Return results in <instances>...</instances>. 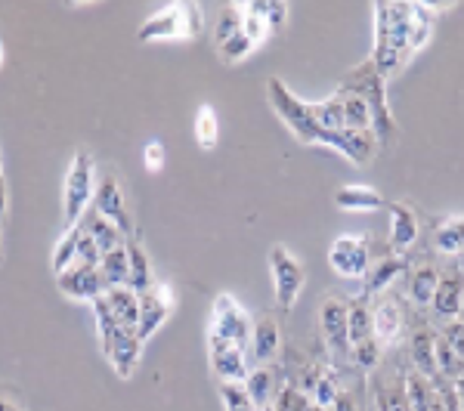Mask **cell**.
I'll use <instances>...</instances> for the list:
<instances>
[{"mask_svg": "<svg viewBox=\"0 0 464 411\" xmlns=\"http://www.w3.org/2000/svg\"><path fill=\"white\" fill-rule=\"evenodd\" d=\"M59 279V291L72 301H87L96 303L100 297H106V279H102L100 266H84V263H72L65 272L56 275Z\"/></svg>", "mask_w": 464, "mask_h": 411, "instance_id": "8fae6325", "label": "cell"}, {"mask_svg": "<svg viewBox=\"0 0 464 411\" xmlns=\"http://www.w3.org/2000/svg\"><path fill=\"white\" fill-rule=\"evenodd\" d=\"M440 338H443L449 347L455 349V356H459L461 362H464V325L461 322H446V328H443V334H440Z\"/></svg>", "mask_w": 464, "mask_h": 411, "instance_id": "7dc6e473", "label": "cell"}, {"mask_svg": "<svg viewBox=\"0 0 464 411\" xmlns=\"http://www.w3.org/2000/svg\"><path fill=\"white\" fill-rule=\"evenodd\" d=\"M387 211H391V251L402 253L418 238V214L402 201H387Z\"/></svg>", "mask_w": 464, "mask_h": 411, "instance_id": "e0dca14e", "label": "cell"}, {"mask_svg": "<svg viewBox=\"0 0 464 411\" xmlns=\"http://www.w3.org/2000/svg\"><path fill=\"white\" fill-rule=\"evenodd\" d=\"M140 356H143V340L137 338V331L121 328L115 338V347H111V353L106 358H109L111 368H115L118 378H130L140 365Z\"/></svg>", "mask_w": 464, "mask_h": 411, "instance_id": "ac0fdd59", "label": "cell"}, {"mask_svg": "<svg viewBox=\"0 0 464 411\" xmlns=\"http://www.w3.org/2000/svg\"><path fill=\"white\" fill-rule=\"evenodd\" d=\"M384 22H387V41L396 59L409 62V41H411V4H384Z\"/></svg>", "mask_w": 464, "mask_h": 411, "instance_id": "5bb4252c", "label": "cell"}, {"mask_svg": "<svg viewBox=\"0 0 464 411\" xmlns=\"http://www.w3.org/2000/svg\"><path fill=\"white\" fill-rule=\"evenodd\" d=\"M201 32V10L196 4H170L149 16L140 25L137 37L143 43L152 41H179V37H196Z\"/></svg>", "mask_w": 464, "mask_h": 411, "instance_id": "277c9868", "label": "cell"}, {"mask_svg": "<svg viewBox=\"0 0 464 411\" xmlns=\"http://www.w3.org/2000/svg\"><path fill=\"white\" fill-rule=\"evenodd\" d=\"M269 275H273V291H276L279 310L291 312L306 285L304 263L285 248V244H273V248H269Z\"/></svg>", "mask_w": 464, "mask_h": 411, "instance_id": "5b68a950", "label": "cell"}, {"mask_svg": "<svg viewBox=\"0 0 464 411\" xmlns=\"http://www.w3.org/2000/svg\"><path fill=\"white\" fill-rule=\"evenodd\" d=\"M106 303H109V310L115 312L118 325L137 331V322H140V294L137 291H130L127 285L124 288H109Z\"/></svg>", "mask_w": 464, "mask_h": 411, "instance_id": "603a6c76", "label": "cell"}, {"mask_svg": "<svg viewBox=\"0 0 464 411\" xmlns=\"http://www.w3.org/2000/svg\"><path fill=\"white\" fill-rule=\"evenodd\" d=\"M93 316H96V338H100V349H102V356H109L111 347H115V338H118V331H121V325H118L115 312L109 310L106 297H100V301L93 303Z\"/></svg>", "mask_w": 464, "mask_h": 411, "instance_id": "f546056e", "label": "cell"}, {"mask_svg": "<svg viewBox=\"0 0 464 411\" xmlns=\"http://www.w3.org/2000/svg\"><path fill=\"white\" fill-rule=\"evenodd\" d=\"M220 139V121H217L214 106H198L196 111V143L201 148H214Z\"/></svg>", "mask_w": 464, "mask_h": 411, "instance_id": "d590c367", "label": "cell"}, {"mask_svg": "<svg viewBox=\"0 0 464 411\" xmlns=\"http://www.w3.org/2000/svg\"><path fill=\"white\" fill-rule=\"evenodd\" d=\"M347 303L341 294H328L319 306V328L328 349L334 356H350V331H347Z\"/></svg>", "mask_w": 464, "mask_h": 411, "instance_id": "9c48e42d", "label": "cell"}, {"mask_svg": "<svg viewBox=\"0 0 464 411\" xmlns=\"http://www.w3.org/2000/svg\"><path fill=\"white\" fill-rule=\"evenodd\" d=\"M208 353H211V368L217 371L220 384H242L248 378V353L236 343L208 334Z\"/></svg>", "mask_w": 464, "mask_h": 411, "instance_id": "7c38bea8", "label": "cell"}, {"mask_svg": "<svg viewBox=\"0 0 464 411\" xmlns=\"http://www.w3.org/2000/svg\"><path fill=\"white\" fill-rule=\"evenodd\" d=\"M350 358H353L359 368H375V365L381 362V343L375 338L356 343V347L350 349Z\"/></svg>", "mask_w": 464, "mask_h": 411, "instance_id": "7bdbcfd3", "label": "cell"}, {"mask_svg": "<svg viewBox=\"0 0 464 411\" xmlns=\"http://www.w3.org/2000/svg\"><path fill=\"white\" fill-rule=\"evenodd\" d=\"M0 411H22L19 406H13L10 399H0Z\"/></svg>", "mask_w": 464, "mask_h": 411, "instance_id": "816d5d0a", "label": "cell"}, {"mask_svg": "<svg viewBox=\"0 0 464 411\" xmlns=\"http://www.w3.org/2000/svg\"><path fill=\"white\" fill-rule=\"evenodd\" d=\"M245 393H248V399L260 408L273 406V396H276V375L266 368V365H254L248 371V378L242 380Z\"/></svg>", "mask_w": 464, "mask_h": 411, "instance_id": "d4e9b609", "label": "cell"}, {"mask_svg": "<svg viewBox=\"0 0 464 411\" xmlns=\"http://www.w3.org/2000/svg\"><path fill=\"white\" fill-rule=\"evenodd\" d=\"M306 411H328V408H319V406H310V408H306Z\"/></svg>", "mask_w": 464, "mask_h": 411, "instance_id": "db71d44e", "label": "cell"}, {"mask_svg": "<svg viewBox=\"0 0 464 411\" xmlns=\"http://www.w3.org/2000/svg\"><path fill=\"white\" fill-rule=\"evenodd\" d=\"M332 411H359V406H356V399L350 393H338V399H334V406H332Z\"/></svg>", "mask_w": 464, "mask_h": 411, "instance_id": "c3c4849f", "label": "cell"}, {"mask_svg": "<svg viewBox=\"0 0 464 411\" xmlns=\"http://www.w3.org/2000/svg\"><path fill=\"white\" fill-rule=\"evenodd\" d=\"M81 233H84V223H78V226H69L65 229V235L56 242V251H53V272H65L72 263H74V257H78V238Z\"/></svg>", "mask_w": 464, "mask_h": 411, "instance_id": "e575fe53", "label": "cell"}, {"mask_svg": "<svg viewBox=\"0 0 464 411\" xmlns=\"http://www.w3.org/2000/svg\"><path fill=\"white\" fill-rule=\"evenodd\" d=\"M306 111H310L313 121L322 124L325 130H343V102L338 93L319 102H306Z\"/></svg>", "mask_w": 464, "mask_h": 411, "instance_id": "836d02e7", "label": "cell"}, {"mask_svg": "<svg viewBox=\"0 0 464 411\" xmlns=\"http://www.w3.org/2000/svg\"><path fill=\"white\" fill-rule=\"evenodd\" d=\"M459 322L464 325V301H461V310H459Z\"/></svg>", "mask_w": 464, "mask_h": 411, "instance_id": "f5cc1de1", "label": "cell"}, {"mask_svg": "<svg viewBox=\"0 0 464 411\" xmlns=\"http://www.w3.org/2000/svg\"><path fill=\"white\" fill-rule=\"evenodd\" d=\"M372 325H375V340L381 343V349L393 347L400 340L402 328H406V322H402V306L393 297H381L378 306L372 310Z\"/></svg>", "mask_w": 464, "mask_h": 411, "instance_id": "2e32d148", "label": "cell"}, {"mask_svg": "<svg viewBox=\"0 0 464 411\" xmlns=\"http://www.w3.org/2000/svg\"><path fill=\"white\" fill-rule=\"evenodd\" d=\"M143 164L149 174H159V170L164 167V143L161 139H152L146 148H143Z\"/></svg>", "mask_w": 464, "mask_h": 411, "instance_id": "bcb514c9", "label": "cell"}, {"mask_svg": "<svg viewBox=\"0 0 464 411\" xmlns=\"http://www.w3.org/2000/svg\"><path fill=\"white\" fill-rule=\"evenodd\" d=\"M84 223V220H81ZM100 260H102V251L96 248V242L87 235V229L81 233L78 238V257H74V263H84V266H100Z\"/></svg>", "mask_w": 464, "mask_h": 411, "instance_id": "ee69618b", "label": "cell"}, {"mask_svg": "<svg viewBox=\"0 0 464 411\" xmlns=\"http://www.w3.org/2000/svg\"><path fill=\"white\" fill-rule=\"evenodd\" d=\"M0 65H4V43H0Z\"/></svg>", "mask_w": 464, "mask_h": 411, "instance_id": "11a10c76", "label": "cell"}, {"mask_svg": "<svg viewBox=\"0 0 464 411\" xmlns=\"http://www.w3.org/2000/svg\"><path fill=\"white\" fill-rule=\"evenodd\" d=\"M84 229H87V235L96 242V248H100L102 253H109V251H115V248H121V244L127 242V235L121 233V229L115 226V223H109L106 216H100L90 207V211L84 214Z\"/></svg>", "mask_w": 464, "mask_h": 411, "instance_id": "cb8c5ba5", "label": "cell"}, {"mask_svg": "<svg viewBox=\"0 0 464 411\" xmlns=\"http://www.w3.org/2000/svg\"><path fill=\"white\" fill-rule=\"evenodd\" d=\"M174 312V291L168 282H155L146 294H140V322H137V338L149 340L159 328L168 322Z\"/></svg>", "mask_w": 464, "mask_h": 411, "instance_id": "ba28073f", "label": "cell"}, {"mask_svg": "<svg viewBox=\"0 0 464 411\" xmlns=\"http://www.w3.org/2000/svg\"><path fill=\"white\" fill-rule=\"evenodd\" d=\"M440 6L428 4H411V41H409V56L418 53L433 34V19H437Z\"/></svg>", "mask_w": 464, "mask_h": 411, "instance_id": "83f0119b", "label": "cell"}, {"mask_svg": "<svg viewBox=\"0 0 464 411\" xmlns=\"http://www.w3.org/2000/svg\"><path fill=\"white\" fill-rule=\"evenodd\" d=\"M254 4H257V0H254ZM257 10L264 13L269 32H279L288 19V4H279V0H273V4H257Z\"/></svg>", "mask_w": 464, "mask_h": 411, "instance_id": "f6af8a7d", "label": "cell"}, {"mask_svg": "<svg viewBox=\"0 0 464 411\" xmlns=\"http://www.w3.org/2000/svg\"><path fill=\"white\" fill-rule=\"evenodd\" d=\"M220 399L227 411H257L242 384H220Z\"/></svg>", "mask_w": 464, "mask_h": 411, "instance_id": "60d3db41", "label": "cell"}, {"mask_svg": "<svg viewBox=\"0 0 464 411\" xmlns=\"http://www.w3.org/2000/svg\"><path fill=\"white\" fill-rule=\"evenodd\" d=\"M93 211L100 216H106L109 223H115L121 233L130 238L133 235V220L130 211H127V201L121 192V183H118L115 174H106L96 179V196H93Z\"/></svg>", "mask_w": 464, "mask_h": 411, "instance_id": "30bf717a", "label": "cell"}, {"mask_svg": "<svg viewBox=\"0 0 464 411\" xmlns=\"http://www.w3.org/2000/svg\"><path fill=\"white\" fill-rule=\"evenodd\" d=\"M347 331H350V349L356 343L375 338V325H372V310H369V301L359 297V301H350L347 303Z\"/></svg>", "mask_w": 464, "mask_h": 411, "instance_id": "484cf974", "label": "cell"}, {"mask_svg": "<svg viewBox=\"0 0 464 411\" xmlns=\"http://www.w3.org/2000/svg\"><path fill=\"white\" fill-rule=\"evenodd\" d=\"M411 362H415V371L433 380L440 375L437 371V331H430L428 325H418L411 331Z\"/></svg>", "mask_w": 464, "mask_h": 411, "instance_id": "ffe728a7", "label": "cell"}, {"mask_svg": "<svg viewBox=\"0 0 464 411\" xmlns=\"http://www.w3.org/2000/svg\"><path fill=\"white\" fill-rule=\"evenodd\" d=\"M409 269L406 257H400V253H387V257H381L378 263L369 266V272H365V288H362V297L369 294H384L387 288L393 285L396 279H400L402 272Z\"/></svg>", "mask_w": 464, "mask_h": 411, "instance_id": "d6986e66", "label": "cell"}, {"mask_svg": "<svg viewBox=\"0 0 464 411\" xmlns=\"http://www.w3.org/2000/svg\"><path fill=\"white\" fill-rule=\"evenodd\" d=\"M96 196V167L93 155L87 148H78L72 155L69 174H65V189H63V211H65V226H78L84 220V214L93 207Z\"/></svg>", "mask_w": 464, "mask_h": 411, "instance_id": "3957f363", "label": "cell"}, {"mask_svg": "<svg viewBox=\"0 0 464 411\" xmlns=\"http://www.w3.org/2000/svg\"><path fill=\"white\" fill-rule=\"evenodd\" d=\"M6 196H10V192H6V179L0 177V220H4V216H6V201H10Z\"/></svg>", "mask_w": 464, "mask_h": 411, "instance_id": "681fc988", "label": "cell"}, {"mask_svg": "<svg viewBox=\"0 0 464 411\" xmlns=\"http://www.w3.org/2000/svg\"><path fill=\"white\" fill-rule=\"evenodd\" d=\"M100 272L102 279H106L109 288H124L127 282H130V263H127V248L121 244V248L102 253L100 260Z\"/></svg>", "mask_w": 464, "mask_h": 411, "instance_id": "4dcf8cb0", "label": "cell"}, {"mask_svg": "<svg viewBox=\"0 0 464 411\" xmlns=\"http://www.w3.org/2000/svg\"><path fill=\"white\" fill-rule=\"evenodd\" d=\"M437 285H440V269H437V263H421V266L415 269V272H411V279H409V297H411V303L430 306Z\"/></svg>", "mask_w": 464, "mask_h": 411, "instance_id": "4316f807", "label": "cell"}, {"mask_svg": "<svg viewBox=\"0 0 464 411\" xmlns=\"http://www.w3.org/2000/svg\"><path fill=\"white\" fill-rule=\"evenodd\" d=\"M260 411H276V408H273V406H266V408H260Z\"/></svg>", "mask_w": 464, "mask_h": 411, "instance_id": "9f6ffc18", "label": "cell"}, {"mask_svg": "<svg viewBox=\"0 0 464 411\" xmlns=\"http://www.w3.org/2000/svg\"><path fill=\"white\" fill-rule=\"evenodd\" d=\"M328 263L341 279H365L372 266V251L365 235H338L328 248Z\"/></svg>", "mask_w": 464, "mask_h": 411, "instance_id": "52a82bcc", "label": "cell"}, {"mask_svg": "<svg viewBox=\"0 0 464 411\" xmlns=\"http://www.w3.org/2000/svg\"><path fill=\"white\" fill-rule=\"evenodd\" d=\"M334 207H341V211H381V207H387V198L372 186L350 183L334 192Z\"/></svg>", "mask_w": 464, "mask_h": 411, "instance_id": "7402d4cb", "label": "cell"}, {"mask_svg": "<svg viewBox=\"0 0 464 411\" xmlns=\"http://www.w3.org/2000/svg\"><path fill=\"white\" fill-rule=\"evenodd\" d=\"M254 50V41L245 32H236L229 37V41L220 43V59L223 62H242L245 56H248Z\"/></svg>", "mask_w": 464, "mask_h": 411, "instance_id": "f35d334b", "label": "cell"}, {"mask_svg": "<svg viewBox=\"0 0 464 411\" xmlns=\"http://www.w3.org/2000/svg\"><path fill=\"white\" fill-rule=\"evenodd\" d=\"M452 387H455V393H459V399H461V408H464V375H459L452 380Z\"/></svg>", "mask_w": 464, "mask_h": 411, "instance_id": "f907efd6", "label": "cell"}, {"mask_svg": "<svg viewBox=\"0 0 464 411\" xmlns=\"http://www.w3.org/2000/svg\"><path fill=\"white\" fill-rule=\"evenodd\" d=\"M242 32L251 37L254 43H260L264 37L269 34V25L264 19V13L257 10V4H248L245 6V22H242Z\"/></svg>", "mask_w": 464, "mask_h": 411, "instance_id": "b9f144b4", "label": "cell"}, {"mask_svg": "<svg viewBox=\"0 0 464 411\" xmlns=\"http://www.w3.org/2000/svg\"><path fill=\"white\" fill-rule=\"evenodd\" d=\"M343 102V127L350 130H372V109L359 96H341Z\"/></svg>", "mask_w": 464, "mask_h": 411, "instance_id": "74e56055", "label": "cell"}, {"mask_svg": "<svg viewBox=\"0 0 464 411\" xmlns=\"http://www.w3.org/2000/svg\"><path fill=\"white\" fill-rule=\"evenodd\" d=\"M0 177H4V170H0Z\"/></svg>", "mask_w": 464, "mask_h": 411, "instance_id": "6f0895ef", "label": "cell"}, {"mask_svg": "<svg viewBox=\"0 0 464 411\" xmlns=\"http://www.w3.org/2000/svg\"><path fill=\"white\" fill-rule=\"evenodd\" d=\"M124 248H127V263H130V282H127V288L137 291V294H146V291L159 282L152 272V263H149V253L143 244H140L137 235L127 238Z\"/></svg>", "mask_w": 464, "mask_h": 411, "instance_id": "44dd1931", "label": "cell"}, {"mask_svg": "<svg viewBox=\"0 0 464 411\" xmlns=\"http://www.w3.org/2000/svg\"><path fill=\"white\" fill-rule=\"evenodd\" d=\"M266 100L276 115L282 118V124L297 137V143L328 146V148H334V152H341L343 158L359 164V167L375 161V155L381 148L375 130H350V127H343V130H325V127L310 118L306 100L291 93L288 84H282V78L266 81Z\"/></svg>", "mask_w": 464, "mask_h": 411, "instance_id": "6da1fadb", "label": "cell"}, {"mask_svg": "<svg viewBox=\"0 0 464 411\" xmlns=\"http://www.w3.org/2000/svg\"><path fill=\"white\" fill-rule=\"evenodd\" d=\"M242 22H245V6H238V4L220 6V13H217V28H214L217 47H220L223 41H229L236 32H242Z\"/></svg>", "mask_w": 464, "mask_h": 411, "instance_id": "8d00e7d4", "label": "cell"}, {"mask_svg": "<svg viewBox=\"0 0 464 411\" xmlns=\"http://www.w3.org/2000/svg\"><path fill=\"white\" fill-rule=\"evenodd\" d=\"M461 272H464V269H461Z\"/></svg>", "mask_w": 464, "mask_h": 411, "instance_id": "680465c9", "label": "cell"}, {"mask_svg": "<svg viewBox=\"0 0 464 411\" xmlns=\"http://www.w3.org/2000/svg\"><path fill=\"white\" fill-rule=\"evenodd\" d=\"M279 353H282L279 322H276V316H260L257 322H254V331H251L248 356L254 358V365H266V362H273Z\"/></svg>", "mask_w": 464, "mask_h": 411, "instance_id": "9a60e30c", "label": "cell"}, {"mask_svg": "<svg viewBox=\"0 0 464 411\" xmlns=\"http://www.w3.org/2000/svg\"><path fill=\"white\" fill-rule=\"evenodd\" d=\"M433 248L440 253H464V216L443 220L433 229Z\"/></svg>", "mask_w": 464, "mask_h": 411, "instance_id": "f1b7e54d", "label": "cell"}, {"mask_svg": "<svg viewBox=\"0 0 464 411\" xmlns=\"http://www.w3.org/2000/svg\"><path fill=\"white\" fill-rule=\"evenodd\" d=\"M461 301H464V272L461 269H449V272H440V285L433 291V316L440 322H455L459 319V310H461Z\"/></svg>", "mask_w": 464, "mask_h": 411, "instance_id": "4fadbf2b", "label": "cell"}, {"mask_svg": "<svg viewBox=\"0 0 464 411\" xmlns=\"http://www.w3.org/2000/svg\"><path fill=\"white\" fill-rule=\"evenodd\" d=\"M375 406L378 411H411L406 390H402V378H384L375 384Z\"/></svg>", "mask_w": 464, "mask_h": 411, "instance_id": "d6a6232c", "label": "cell"}, {"mask_svg": "<svg viewBox=\"0 0 464 411\" xmlns=\"http://www.w3.org/2000/svg\"><path fill=\"white\" fill-rule=\"evenodd\" d=\"M251 331H254V319L248 316L242 303L229 294H217L211 303V325H208V334H217V338L236 343L248 353L251 347Z\"/></svg>", "mask_w": 464, "mask_h": 411, "instance_id": "8992f818", "label": "cell"}, {"mask_svg": "<svg viewBox=\"0 0 464 411\" xmlns=\"http://www.w3.org/2000/svg\"><path fill=\"white\" fill-rule=\"evenodd\" d=\"M338 393H341V387H338V380H334V375H319L316 387H313V393H310V399H313V406L332 411Z\"/></svg>", "mask_w": 464, "mask_h": 411, "instance_id": "ab89813d", "label": "cell"}, {"mask_svg": "<svg viewBox=\"0 0 464 411\" xmlns=\"http://www.w3.org/2000/svg\"><path fill=\"white\" fill-rule=\"evenodd\" d=\"M402 390H406V399H409L411 411H430V402H433V396H437V390H433V380L418 375V371H409V375L402 378Z\"/></svg>", "mask_w": 464, "mask_h": 411, "instance_id": "1f68e13d", "label": "cell"}, {"mask_svg": "<svg viewBox=\"0 0 464 411\" xmlns=\"http://www.w3.org/2000/svg\"><path fill=\"white\" fill-rule=\"evenodd\" d=\"M384 84L387 81L378 74L372 59H365L356 69H350L338 84V96H359V100H365V106L372 109V130H375L381 146H387L396 137V121H393L391 106H387Z\"/></svg>", "mask_w": 464, "mask_h": 411, "instance_id": "7a4b0ae2", "label": "cell"}]
</instances>
